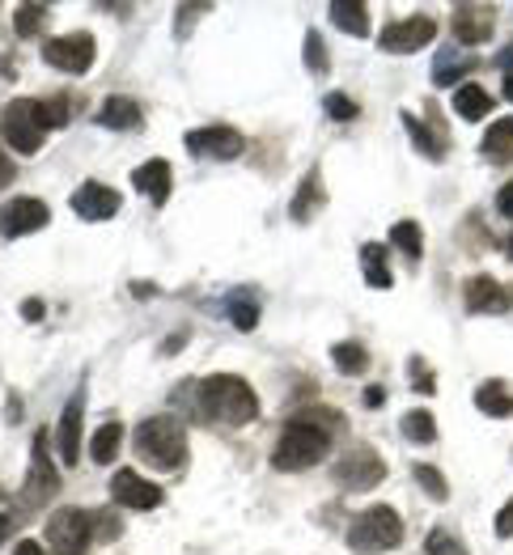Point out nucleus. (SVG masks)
<instances>
[{
	"label": "nucleus",
	"instance_id": "9d476101",
	"mask_svg": "<svg viewBox=\"0 0 513 555\" xmlns=\"http://www.w3.org/2000/svg\"><path fill=\"white\" fill-rule=\"evenodd\" d=\"M433 39H437V22L416 13V17H403V22H390V26L377 35V47H382L386 55H412V51L428 47Z\"/></svg>",
	"mask_w": 513,
	"mask_h": 555
},
{
	"label": "nucleus",
	"instance_id": "473e14b6",
	"mask_svg": "<svg viewBox=\"0 0 513 555\" xmlns=\"http://www.w3.org/2000/svg\"><path fill=\"white\" fill-rule=\"evenodd\" d=\"M35 111H39L43 132H55V128L68 124V102H64V98H43V102H35Z\"/></svg>",
	"mask_w": 513,
	"mask_h": 555
},
{
	"label": "nucleus",
	"instance_id": "39448f33",
	"mask_svg": "<svg viewBox=\"0 0 513 555\" xmlns=\"http://www.w3.org/2000/svg\"><path fill=\"white\" fill-rule=\"evenodd\" d=\"M43 534H47V547L55 555H81L93 539V513L64 505V509H55L47 517Z\"/></svg>",
	"mask_w": 513,
	"mask_h": 555
},
{
	"label": "nucleus",
	"instance_id": "2f4dec72",
	"mask_svg": "<svg viewBox=\"0 0 513 555\" xmlns=\"http://www.w3.org/2000/svg\"><path fill=\"white\" fill-rule=\"evenodd\" d=\"M416 483L433 496V501H450V483H446V475L437 470V466H428V463H416Z\"/></svg>",
	"mask_w": 513,
	"mask_h": 555
},
{
	"label": "nucleus",
	"instance_id": "de8ad7c7",
	"mask_svg": "<svg viewBox=\"0 0 513 555\" xmlns=\"http://www.w3.org/2000/svg\"><path fill=\"white\" fill-rule=\"evenodd\" d=\"M501 68H505V81L513 77V47H505V55H501Z\"/></svg>",
	"mask_w": 513,
	"mask_h": 555
},
{
	"label": "nucleus",
	"instance_id": "a878e982",
	"mask_svg": "<svg viewBox=\"0 0 513 555\" xmlns=\"http://www.w3.org/2000/svg\"><path fill=\"white\" fill-rule=\"evenodd\" d=\"M331 361H335V370L344 373V377H361V373L370 370V352H365V344H357V339L335 344V348H331Z\"/></svg>",
	"mask_w": 513,
	"mask_h": 555
},
{
	"label": "nucleus",
	"instance_id": "79ce46f5",
	"mask_svg": "<svg viewBox=\"0 0 513 555\" xmlns=\"http://www.w3.org/2000/svg\"><path fill=\"white\" fill-rule=\"evenodd\" d=\"M497 534H501V539H513V501L497 513Z\"/></svg>",
	"mask_w": 513,
	"mask_h": 555
},
{
	"label": "nucleus",
	"instance_id": "6ab92c4d",
	"mask_svg": "<svg viewBox=\"0 0 513 555\" xmlns=\"http://www.w3.org/2000/svg\"><path fill=\"white\" fill-rule=\"evenodd\" d=\"M132 186H137V191H144L153 204H166V199H170V186H175V170H170V162L153 157V162L137 166V175H132Z\"/></svg>",
	"mask_w": 513,
	"mask_h": 555
},
{
	"label": "nucleus",
	"instance_id": "a18cd8bd",
	"mask_svg": "<svg viewBox=\"0 0 513 555\" xmlns=\"http://www.w3.org/2000/svg\"><path fill=\"white\" fill-rule=\"evenodd\" d=\"M13 555H51V552H43L35 539H26V543H17V552H13Z\"/></svg>",
	"mask_w": 513,
	"mask_h": 555
},
{
	"label": "nucleus",
	"instance_id": "c756f323",
	"mask_svg": "<svg viewBox=\"0 0 513 555\" xmlns=\"http://www.w3.org/2000/svg\"><path fill=\"white\" fill-rule=\"evenodd\" d=\"M390 242L416 263L420 255H424V233H420V225L416 221H399V225H390Z\"/></svg>",
	"mask_w": 513,
	"mask_h": 555
},
{
	"label": "nucleus",
	"instance_id": "412c9836",
	"mask_svg": "<svg viewBox=\"0 0 513 555\" xmlns=\"http://www.w3.org/2000/svg\"><path fill=\"white\" fill-rule=\"evenodd\" d=\"M326 17H331L344 35H352V39H365V35H370V9H365L361 0H335V4L326 9Z\"/></svg>",
	"mask_w": 513,
	"mask_h": 555
},
{
	"label": "nucleus",
	"instance_id": "a19ab883",
	"mask_svg": "<svg viewBox=\"0 0 513 555\" xmlns=\"http://www.w3.org/2000/svg\"><path fill=\"white\" fill-rule=\"evenodd\" d=\"M497 212H501V217H510L513 221V179L505 186H501V191H497Z\"/></svg>",
	"mask_w": 513,
	"mask_h": 555
},
{
	"label": "nucleus",
	"instance_id": "1a4fd4ad",
	"mask_svg": "<svg viewBox=\"0 0 513 555\" xmlns=\"http://www.w3.org/2000/svg\"><path fill=\"white\" fill-rule=\"evenodd\" d=\"M55 492H60V470L47 459V433H35V459H30V475L22 483V505L26 513L43 509Z\"/></svg>",
	"mask_w": 513,
	"mask_h": 555
},
{
	"label": "nucleus",
	"instance_id": "72a5a7b5",
	"mask_svg": "<svg viewBox=\"0 0 513 555\" xmlns=\"http://www.w3.org/2000/svg\"><path fill=\"white\" fill-rule=\"evenodd\" d=\"M43 26H47V4H22V9H17V35H22V39L43 35Z\"/></svg>",
	"mask_w": 513,
	"mask_h": 555
},
{
	"label": "nucleus",
	"instance_id": "ea45409f",
	"mask_svg": "<svg viewBox=\"0 0 513 555\" xmlns=\"http://www.w3.org/2000/svg\"><path fill=\"white\" fill-rule=\"evenodd\" d=\"M93 526H98V530H93L98 539H119V521H115L111 513H93Z\"/></svg>",
	"mask_w": 513,
	"mask_h": 555
},
{
	"label": "nucleus",
	"instance_id": "8fccbe9b",
	"mask_svg": "<svg viewBox=\"0 0 513 555\" xmlns=\"http://www.w3.org/2000/svg\"><path fill=\"white\" fill-rule=\"evenodd\" d=\"M505 250H510V259H513V233H510V242H505Z\"/></svg>",
	"mask_w": 513,
	"mask_h": 555
},
{
	"label": "nucleus",
	"instance_id": "6e6552de",
	"mask_svg": "<svg viewBox=\"0 0 513 555\" xmlns=\"http://www.w3.org/2000/svg\"><path fill=\"white\" fill-rule=\"evenodd\" d=\"M43 60L51 64V68H60V73L86 77V73L93 68V60H98V43H93V35H86V30H77V35H60V39H47Z\"/></svg>",
	"mask_w": 513,
	"mask_h": 555
},
{
	"label": "nucleus",
	"instance_id": "49530a36",
	"mask_svg": "<svg viewBox=\"0 0 513 555\" xmlns=\"http://www.w3.org/2000/svg\"><path fill=\"white\" fill-rule=\"evenodd\" d=\"M9 534H13V517H9V513H0V543H4Z\"/></svg>",
	"mask_w": 513,
	"mask_h": 555
},
{
	"label": "nucleus",
	"instance_id": "f257e3e1",
	"mask_svg": "<svg viewBox=\"0 0 513 555\" xmlns=\"http://www.w3.org/2000/svg\"><path fill=\"white\" fill-rule=\"evenodd\" d=\"M344 428L339 412H326V408H310V412H297V416L284 424L277 450H272V466L277 470H310L331 454V433Z\"/></svg>",
	"mask_w": 513,
	"mask_h": 555
},
{
	"label": "nucleus",
	"instance_id": "423d86ee",
	"mask_svg": "<svg viewBox=\"0 0 513 555\" xmlns=\"http://www.w3.org/2000/svg\"><path fill=\"white\" fill-rule=\"evenodd\" d=\"M331 475H335V483L344 492H370V488H377L386 479V463H382V454L373 446H352L348 454H339V463L331 466Z\"/></svg>",
	"mask_w": 513,
	"mask_h": 555
},
{
	"label": "nucleus",
	"instance_id": "c9c22d12",
	"mask_svg": "<svg viewBox=\"0 0 513 555\" xmlns=\"http://www.w3.org/2000/svg\"><path fill=\"white\" fill-rule=\"evenodd\" d=\"M424 552H428V555H471L463 543H459L450 530H441V526H437V530H428V539H424Z\"/></svg>",
	"mask_w": 513,
	"mask_h": 555
},
{
	"label": "nucleus",
	"instance_id": "dca6fc26",
	"mask_svg": "<svg viewBox=\"0 0 513 555\" xmlns=\"http://www.w3.org/2000/svg\"><path fill=\"white\" fill-rule=\"evenodd\" d=\"M81 412H86V399L77 390L68 399V408L60 412V424H55V450H60L64 466H77V459H81Z\"/></svg>",
	"mask_w": 513,
	"mask_h": 555
},
{
	"label": "nucleus",
	"instance_id": "4be33fe9",
	"mask_svg": "<svg viewBox=\"0 0 513 555\" xmlns=\"http://www.w3.org/2000/svg\"><path fill=\"white\" fill-rule=\"evenodd\" d=\"M323 204H326L323 175H319V170H310V175H306V183L297 186L293 204H288V217H293V221H310V217H315Z\"/></svg>",
	"mask_w": 513,
	"mask_h": 555
},
{
	"label": "nucleus",
	"instance_id": "37998d69",
	"mask_svg": "<svg viewBox=\"0 0 513 555\" xmlns=\"http://www.w3.org/2000/svg\"><path fill=\"white\" fill-rule=\"evenodd\" d=\"M17 179V166H13V157H4V149H0V186H9Z\"/></svg>",
	"mask_w": 513,
	"mask_h": 555
},
{
	"label": "nucleus",
	"instance_id": "393cba45",
	"mask_svg": "<svg viewBox=\"0 0 513 555\" xmlns=\"http://www.w3.org/2000/svg\"><path fill=\"white\" fill-rule=\"evenodd\" d=\"M119 446H124V424H102V428H93V437H90V459H93V466L115 463Z\"/></svg>",
	"mask_w": 513,
	"mask_h": 555
},
{
	"label": "nucleus",
	"instance_id": "f03ea898",
	"mask_svg": "<svg viewBox=\"0 0 513 555\" xmlns=\"http://www.w3.org/2000/svg\"><path fill=\"white\" fill-rule=\"evenodd\" d=\"M200 420L208 424H226V428H242L259 416V399L251 390L246 377L238 373H213L195 386V408H191Z\"/></svg>",
	"mask_w": 513,
	"mask_h": 555
},
{
	"label": "nucleus",
	"instance_id": "ddd939ff",
	"mask_svg": "<svg viewBox=\"0 0 513 555\" xmlns=\"http://www.w3.org/2000/svg\"><path fill=\"white\" fill-rule=\"evenodd\" d=\"M111 496H115V505L137 509V513H149L162 505V488L149 483L140 470H115V479H111Z\"/></svg>",
	"mask_w": 513,
	"mask_h": 555
},
{
	"label": "nucleus",
	"instance_id": "f704fd0d",
	"mask_svg": "<svg viewBox=\"0 0 513 555\" xmlns=\"http://www.w3.org/2000/svg\"><path fill=\"white\" fill-rule=\"evenodd\" d=\"M306 68H310L315 77H326V68H331L323 35H319V30H306Z\"/></svg>",
	"mask_w": 513,
	"mask_h": 555
},
{
	"label": "nucleus",
	"instance_id": "7ed1b4c3",
	"mask_svg": "<svg viewBox=\"0 0 513 555\" xmlns=\"http://www.w3.org/2000/svg\"><path fill=\"white\" fill-rule=\"evenodd\" d=\"M132 441H137L140 459H144L149 466H157V470H179V466L187 463V433L179 420L149 416L137 428Z\"/></svg>",
	"mask_w": 513,
	"mask_h": 555
},
{
	"label": "nucleus",
	"instance_id": "cd10ccee",
	"mask_svg": "<svg viewBox=\"0 0 513 555\" xmlns=\"http://www.w3.org/2000/svg\"><path fill=\"white\" fill-rule=\"evenodd\" d=\"M361 272L370 280L373 288H390L395 276H390V268H386V246L382 242H370L365 250H361Z\"/></svg>",
	"mask_w": 513,
	"mask_h": 555
},
{
	"label": "nucleus",
	"instance_id": "5701e85b",
	"mask_svg": "<svg viewBox=\"0 0 513 555\" xmlns=\"http://www.w3.org/2000/svg\"><path fill=\"white\" fill-rule=\"evenodd\" d=\"M492 93L484 90V86H471V81H463L459 90H454V111L463 115L466 124H475V119H484V115H492Z\"/></svg>",
	"mask_w": 513,
	"mask_h": 555
},
{
	"label": "nucleus",
	"instance_id": "2eb2a0df",
	"mask_svg": "<svg viewBox=\"0 0 513 555\" xmlns=\"http://www.w3.org/2000/svg\"><path fill=\"white\" fill-rule=\"evenodd\" d=\"M73 212L81 221H111L119 212V191L106 183H81L73 191Z\"/></svg>",
	"mask_w": 513,
	"mask_h": 555
},
{
	"label": "nucleus",
	"instance_id": "0eeeda50",
	"mask_svg": "<svg viewBox=\"0 0 513 555\" xmlns=\"http://www.w3.org/2000/svg\"><path fill=\"white\" fill-rule=\"evenodd\" d=\"M0 132L4 140L22 153V157H30V153H39L43 149V124H39V111H35V102L30 98H13L9 106H4V115H0Z\"/></svg>",
	"mask_w": 513,
	"mask_h": 555
},
{
	"label": "nucleus",
	"instance_id": "09e8293b",
	"mask_svg": "<svg viewBox=\"0 0 513 555\" xmlns=\"http://www.w3.org/2000/svg\"><path fill=\"white\" fill-rule=\"evenodd\" d=\"M22 314H26V319H39V314H43V306H39V301H26V306H22Z\"/></svg>",
	"mask_w": 513,
	"mask_h": 555
},
{
	"label": "nucleus",
	"instance_id": "9b49d317",
	"mask_svg": "<svg viewBox=\"0 0 513 555\" xmlns=\"http://www.w3.org/2000/svg\"><path fill=\"white\" fill-rule=\"evenodd\" d=\"M183 144L195 153V157H208V162H230L238 157L242 149H246V140L242 132H233L230 124H208V128H195V132H187Z\"/></svg>",
	"mask_w": 513,
	"mask_h": 555
},
{
	"label": "nucleus",
	"instance_id": "c85d7f7f",
	"mask_svg": "<svg viewBox=\"0 0 513 555\" xmlns=\"http://www.w3.org/2000/svg\"><path fill=\"white\" fill-rule=\"evenodd\" d=\"M479 149H484V157H492V162H510L513 157V115H505L501 124H492Z\"/></svg>",
	"mask_w": 513,
	"mask_h": 555
},
{
	"label": "nucleus",
	"instance_id": "20e7f679",
	"mask_svg": "<svg viewBox=\"0 0 513 555\" xmlns=\"http://www.w3.org/2000/svg\"><path fill=\"white\" fill-rule=\"evenodd\" d=\"M403 543V517L390 505H373L348 521V547L357 555L395 552Z\"/></svg>",
	"mask_w": 513,
	"mask_h": 555
},
{
	"label": "nucleus",
	"instance_id": "4c0bfd02",
	"mask_svg": "<svg viewBox=\"0 0 513 555\" xmlns=\"http://www.w3.org/2000/svg\"><path fill=\"white\" fill-rule=\"evenodd\" d=\"M326 115L339 119V124H352L357 119V102L344 98V93H326Z\"/></svg>",
	"mask_w": 513,
	"mask_h": 555
},
{
	"label": "nucleus",
	"instance_id": "bb28decb",
	"mask_svg": "<svg viewBox=\"0 0 513 555\" xmlns=\"http://www.w3.org/2000/svg\"><path fill=\"white\" fill-rule=\"evenodd\" d=\"M471 68H475L471 55H463V51H446V55H437V64H433V81H437V86H459Z\"/></svg>",
	"mask_w": 513,
	"mask_h": 555
},
{
	"label": "nucleus",
	"instance_id": "4468645a",
	"mask_svg": "<svg viewBox=\"0 0 513 555\" xmlns=\"http://www.w3.org/2000/svg\"><path fill=\"white\" fill-rule=\"evenodd\" d=\"M497 30V9L492 4H459L454 9V39L466 47H479Z\"/></svg>",
	"mask_w": 513,
	"mask_h": 555
},
{
	"label": "nucleus",
	"instance_id": "f8f14e48",
	"mask_svg": "<svg viewBox=\"0 0 513 555\" xmlns=\"http://www.w3.org/2000/svg\"><path fill=\"white\" fill-rule=\"evenodd\" d=\"M51 221L43 199H30V195H17L0 208V237H26V233H39Z\"/></svg>",
	"mask_w": 513,
	"mask_h": 555
},
{
	"label": "nucleus",
	"instance_id": "a211bd4d",
	"mask_svg": "<svg viewBox=\"0 0 513 555\" xmlns=\"http://www.w3.org/2000/svg\"><path fill=\"white\" fill-rule=\"evenodd\" d=\"M463 306L466 314H501L510 310V297L492 276H471L463 284Z\"/></svg>",
	"mask_w": 513,
	"mask_h": 555
},
{
	"label": "nucleus",
	"instance_id": "e433bc0d",
	"mask_svg": "<svg viewBox=\"0 0 513 555\" xmlns=\"http://www.w3.org/2000/svg\"><path fill=\"white\" fill-rule=\"evenodd\" d=\"M230 323L238 326V331H255V323H259V310H255V301H246V297H233V301H230Z\"/></svg>",
	"mask_w": 513,
	"mask_h": 555
},
{
	"label": "nucleus",
	"instance_id": "f3484780",
	"mask_svg": "<svg viewBox=\"0 0 513 555\" xmlns=\"http://www.w3.org/2000/svg\"><path fill=\"white\" fill-rule=\"evenodd\" d=\"M424 111H428V124L403 111V128H408V137L416 140V149L424 153V157H433V162H446V149H450V140H446V132L437 128V124H441V115H437V102H428Z\"/></svg>",
	"mask_w": 513,
	"mask_h": 555
},
{
	"label": "nucleus",
	"instance_id": "aec40b11",
	"mask_svg": "<svg viewBox=\"0 0 513 555\" xmlns=\"http://www.w3.org/2000/svg\"><path fill=\"white\" fill-rule=\"evenodd\" d=\"M98 124H102V128H111V132H140L144 115H140V106L132 102V98L115 93V98H106V102H102Z\"/></svg>",
	"mask_w": 513,
	"mask_h": 555
},
{
	"label": "nucleus",
	"instance_id": "58836bf2",
	"mask_svg": "<svg viewBox=\"0 0 513 555\" xmlns=\"http://www.w3.org/2000/svg\"><path fill=\"white\" fill-rule=\"evenodd\" d=\"M408 370H412V386H416L420 395H433V390H437V377L424 370V361H420V357H412V365H408Z\"/></svg>",
	"mask_w": 513,
	"mask_h": 555
},
{
	"label": "nucleus",
	"instance_id": "7c9ffc66",
	"mask_svg": "<svg viewBox=\"0 0 513 555\" xmlns=\"http://www.w3.org/2000/svg\"><path fill=\"white\" fill-rule=\"evenodd\" d=\"M399 428H403V437L416 441V446H433V441H437V424H433L428 412H408V416L399 420Z\"/></svg>",
	"mask_w": 513,
	"mask_h": 555
},
{
	"label": "nucleus",
	"instance_id": "c03bdc74",
	"mask_svg": "<svg viewBox=\"0 0 513 555\" xmlns=\"http://www.w3.org/2000/svg\"><path fill=\"white\" fill-rule=\"evenodd\" d=\"M382 403H386V390H382V386H370V390H365V408H382Z\"/></svg>",
	"mask_w": 513,
	"mask_h": 555
},
{
	"label": "nucleus",
	"instance_id": "b1692460",
	"mask_svg": "<svg viewBox=\"0 0 513 555\" xmlns=\"http://www.w3.org/2000/svg\"><path fill=\"white\" fill-rule=\"evenodd\" d=\"M475 408L484 412V416L501 420V416H513V395L505 382H484L479 390H475Z\"/></svg>",
	"mask_w": 513,
	"mask_h": 555
}]
</instances>
